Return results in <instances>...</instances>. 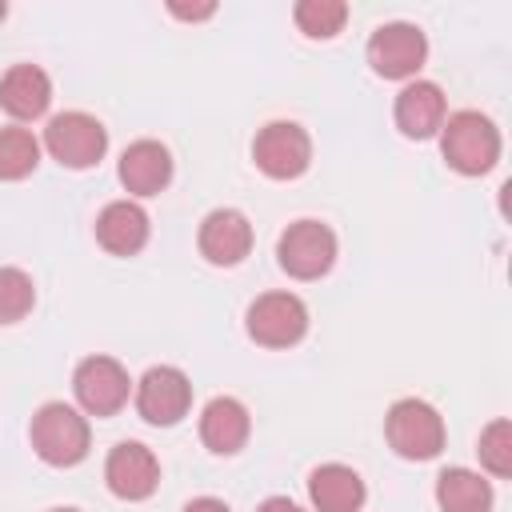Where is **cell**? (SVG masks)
<instances>
[{
    "mask_svg": "<svg viewBox=\"0 0 512 512\" xmlns=\"http://www.w3.org/2000/svg\"><path fill=\"white\" fill-rule=\"evenodd\" d=\"M500 128L476 112V108H464V112H452L444 116L440 124V156L452 172L460 176H484L496 168L500 160Z\"/></svg>",
    "mask_w": 512,
    "mask_h": 512,
    "instance_id": "obj_1",
    "label": "cell"
},
{
    "mask_svg": "<svg viewBox=\"0 0 512 512\" xmlns=\"http://www.w3.org/2000/svg\"><path fill=\"white\" fill-rule=\"evenodd\" d=\"M244 328L260 348H292L308 336V304L296 292H264L248 304Z\"/></svg>",
    "mask_w": 512,
    "mask_h": 512,
    "instance_id": "obj_5",
    "label": "cell"
},
{
    "mask_svg": "<svg viewBox=\"0 0 512 512\" xmlns=\"http://www.w3.org/2000/svg\"><path fill=\"white\" fill-rule=\"evenodd\" d=\"M184 512H232V508L224 500H216V496H196V500L184 504Z\"/></svg>",
    "mask_w": 512,
    "mask_h": 512,
    "instance_id": "obj_25",
    "label": "cell"
},
{
    "mask_svg": "<svg viewBox=\"0 0 512 512\" xmlns=\"http://www.w3.org/2000/svg\"><path fill=\"white\" fill-rule=\"evenodd\" d=\"M308 496L316 512H360L364 508V480L348 464H320L308 476Z\"/></svg>",
    "mask_w": 512,
    "mask_h": 512,
    "instance_id": "obj_18",
    "label": "cell"
},
{
    "mask_svg": "<svg viewBox=\"0 0 512 512\" xmlns=\"http://www.w3.org/2000/svg\"><path fill=\"white\" fill-rule=\"evenodd\" d=\"M436 504L440 512H492L496 492L492 480L472 468H444L436 476Z\"/></svg>",
    "mask_w": 512,
    "mask_h": 512,
    "instance_id": "obj_19",
    "label": "cell"
},
{
    "mask_svg": "<svg viewBox=\"0 0 512 512\" xmlns=\"http://www.w3.org/2000/svg\"><path fill=\"white\" fill-rule=\"evenodd\" d=\"M252 416L236 396H212L200 412V440L216 456H236L248 444Z\"/></svg>",
    "mask_w": 512,
    "mask_h": 512,
    "instance_id": "obj_16",
    "label": "cell"
},
{
    "mask_svg": "<svg viewBox=\"0 0 512 512\" xmlns=\"http://www.w3.org/2000/svg\"><path fill=\"white\" fill-rule=\"evenodd\" d=\"M200 256L216 268H236L252 252V224L240 208H212L196 232Z\"/></svg>",
    "mask_w": 512,
    "mask_h": 512,
    "instance_id": "obj_12",
    "label": "cell"
},
{
    "mask_svg": "<svg viewBox=\"0 0 512 512\" xmlns=\"http://www.w3.org/2000/svg\"><path fill=\"white\" fill-rule=\"evenodd\" d=\"M116 176L132 196H160L172 184V152L160 140H132L120 156Z\"/></svg>",
    "mask_w": 512,
    "mask_h": 512,
    "instance_id": "obj_14",
    "label": "cell"
},
{
    "mask_svg": "<svg viewBox=\"0 0 512 512\" xmlns=\"http://www.w3.org/2000/svg\"><path fill=\"white\" fill-rule=\"evenodd\" d=\"M132 400H136V412L144 424L152 428H172L188 416L192 408V380L176 368V364H156L148 368L136 388H132Z\"/></svg>",
    "mask_w": 512,
    "mask_h": 512,
    "instance_id": "obj_7",
    "label": "cell"
},
{
    "mask_svg": "<svg viewBox=\"0 0 512 512\" xmlns=\"http://www.w3.org/2000/svg\"><path fill=\"white\" fill-rule=\"evenodd\" d=\"M48 512H80V508H48Z\"/></svg>",
    "mask_w": 512,
    "mask_h": 512,
    "instance_id": "obj_28",
    "label": "cell"
},
{
    "mask_svg": "<svg viewBox=\"0 0 512 512\" xmlns=\"http://www.w3.org/2000/svg\"><path fill=\"white\" fill-rule=\"evenodd\" d=\"M384 436H388V448L404 460H432L440 456L444 448V416L428 404V400H416V396H404L388 408L384 416Z\"/></svg>",
    "mask_w": 512,
    "mask_h": 512,
    "instance_id": "obj_3",
    "label": "cell"
},
{
    "mask_svg": "<svg viewBox=\"0 0 512 512\" xmlns=\"http://www.w3.org/2000/svg\"><path fill=\"white\" fill-rule=\"evenodd\" d=\"M256 512H304V508L296 500H288V496H268V500L256 504Z\"/></svg>",
    "mask_w": 512,
    "mask_h": 512,
    "instance_id": "obj_26",
    "label": "cell"
},
{
    "mask_svg": "<svg viewBox=\"0 0 512 512\" xmlns=\"http://www.w3.org/2000/svg\"><path fill=\"white\" fill-rule=\"evenodd\" d=\"M104 484L120 500H148L160 488V460L140 440H120L104 460Z\"/></svg>",
    "mask_w": 512,
    "mask_h": 512,
    "instance_id": "obj_11",
    "label": "cell"
},
{
    "mask_svg": "<svg viewBox=\"0 0 512 512\" xmlns=\"http://www.w3.org/2000/svg\"><path fill=\"white\" fill-rule=\"evenodd\" d=\"M292 20L308 40H332L348 20V4L344 0H300L292 8Z\"/></svg>",
    "mask_w": 512,
    "mask_h": 512,
    "instance_id": "obj_21",
    "label": "cell"
},
{
    "mask_svg": "<svg viewBox=\"0 0 512 512\" xmlns=\"http://www.w3.org/2000/svg\"><path fill=\"white\" fill-rule=\"evenodd\" d=\"M168 12L176 16V20H208V16H216V4H168Z\"/></svg>",
    "mask_w": 512,
    "mask_h": 512,
    "instance_id": "obj_24",
    "label": "cell"
},
{
    "mask_svg": "<svg viewBox=\"0 0 512 512\" xmlns=\"http://www.w3.org/2000/svg\"><path fill=\"white\" fill-rule=\"evenodd\" d=\"M72 392H76V404L88 412V416H116L128 396H132V380H128V368L112 356H88L76 364L72 372Z\"/></svg>",
    "mask_w": 512,
    "mask_h": 512,
    "instance_id": "obj_10",
    "label": "cell"
},
{
    "mask_svg": "<svg viewBox=\"0 0 512 512\" xmlns=\"http://www.w3.org/2000/svg\"><path fill=\"white\" fill-rule=\"evenodd\" d=\"M392 116H396V128H400L408 140H428V136H436L440 124H444L448 100H444L440 84H432V80H408V84L400 88V96H396Z\"/></svg>",
    "mask_w": 512,
    "mask_h": 512,
    "instance_id": "obj_13",
    "label": "cell"
},
{
    "mask_svg": "<svg viewBox=\"0 0 512 512\" xmlns=\"http://www.w3.org/2000/svg\"><path fill=\"white\" fill-rule=\"evenodd\" d=\"M252 160L268 180H296L312 164V136L296 120H272L256 132Z\"/></svg>",
    "mask_w": 512,
    "mask_h": 512,
    "instance_id": "obj_8",
    "label": "cell"
},
{
    "mask_svg": "<svg viewBox=\"0 0 512 512\" xmlns=\"http://www.w3.org/2000/svg\"><path fill=\"white\" fill-rule=\"evenodd\" d=\"M44 148L64 168H92L108 152V128L88 112H60L44 128Z\"/></svg>",
    "mask_w": 512,
    "mask_h": 512,
    "instance_id": "obj_6",
    "label": "cell"
},
{
    "mask_svg": "<svg viewBox=\"0 0 512 512\" xmlns=\"http://www.w3.org/2000/svg\"><path fill=\"white\" fill-rule=\"evenodd\" d=\"M424 60H428V36L408 20L380 24L368 40V64L384 80H416Z\"/></svg>",
    "mask_w": 512,
    "mask_h": 512,
    "instance_id": "obj_9",
    "label": "cell"
},
{
    "mask_svg": "<svg viewBox=\"0 0 512 512\" xmlns=\"http://www.w3.org/2000/svg\"><path fill=\"white\" fill-rule=\"evenodd\" d=\"M52 104V80L40 64H12L0 76V108L12 120H40Z\"/></svg>",
    "mask_w": 512,
    "mask_h": 512,
    "instance_id": "obj_17",
    "label": "cell"
},
{
    "mask_svg": "<svg viewBox=\"0 0 512 512\" xmlns=\"http://www.w3.org/2000/svg\"><path fill=\"white\" fill-rule=\"evenodd\" d=\"M4 16H8V4H4V0H0V20H4Z\"/></svg>",
    "mask_w": 512,
    "mask_h": 512,
    "instance_id": "obj_27",
    "label": "cell"
},
{
    "mask_svg": "<svg viewBox=\"0 0 512 512\" xmlns=\"http://www.w3.org/2000/svg\"><path fill=\"white\" fill-rule=\"evenodd\" d=\"M36 304V284L24 268H0V324H20Z\"/></svg>",
    "mask_w": 512,
    "mask_h": 512,
    "instance_id": "obj_22",
    "label": "cell"
},
{
    "mask_svg": "<svg viewBox=\"0 0 512 512\" xmlns=\"http://www.w3.org/2000/svg\"><path fill=\"white\" fill-rule=\"evenodd\" d=\"M476 452H480V464H484L488 476L508 480V476H512V424H508L504 416L492 420V424L480 432Z\"/></svg>",
    "mask_w": 512,
    "mask_h": 512,
    "instance_id": "obj_23",
    "label": "cell"
},
{
    "mask_svg": "<svg viewBox=\"0 0 512 512\" xmlns=\"http://www.w3.org/2000/svg\"><path fill=\"white\" fill-rule=\"evenodd\" d=\"M32 452L52 464V468H76L88 448H92V428H88V416L64 400H48L36 408L32 416Z\"/></svg>",
    "mask_w": 512,
    "mask_h": 512,
    "instance_id": "obj_2",
    "label": "cell"
},
{
    "mask_svg": "<svg viewBox=\"0 0 512 512\" xmlns=\"http://www.w3.org/2000/svg\"><path fill=\"white\" fill-rule=\"evenodd\" d=\"M148 212L136 200H112L96 216V244L112 256H136L148 244Z\"/></svg>",
    "mask_w": 512,
    "mask_h": 512,
    "instance_id": "obj_15",
    "label": "cell"
},
{
    "mask_svg": "<svg viewBox=\"0 0 512 512\" xmlns=\"http://www.w3.org/2000/svg\"><path fill=\"white\" fill-rule=\"evenodd\" d=\"M40 164V140L28 128H0V180H24Z\"/></svg>",
    "mask_w": 512,
    "mask_h": 512,
    "instance_id": "obj_20",
    "label": "cell"
},
{
    "mask_svg": "<svg viewBox=\"0 0 512 512\" xmlns=\"http://www.w3.org/2000/svg\"><path fill=\"white\" fill-rule=\"evenodd\" d=\"M276 260L292 280H320L336 264V232L324 220H296L280 232Z\"/></svg>",
    "mask_w": 512,
    "mask_h": 512,
    "instance_id": "obj_4",
    "label": "cell"
}]
</instances>
